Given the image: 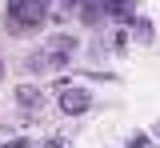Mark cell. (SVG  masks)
Instances as JSON below:
<instances>
[{
    "label": "cell",
    "mask_w": 160,
    "mask_h": 148,
    "mask_svg": "<svg viewBox=\"0 0 160 148\" xmlns=\"http://www.w3.org/2000/svg\"><path fill=\"white\" fill-rule=\"evenodd\" d=\"M92 104H96V96H92V88H84V84H64L60 96H56V108L64 116H88Z\"/></svg>",
    "instance_id": "cell-1"
},
{
    "label": "cell",
    "mask_w": 160,
    "mask_h": 148,
    "mask_svg": "<svg viewBox=\"0 0 160 148\" xmlns=\"http://www.w3.org/2000/svg\"><path fill=\"white\" fill-rule=\"evenodd\" d=\"M148 144H152V136H148V132H136L132 140H124V148H148Z\"/></svg>",
    "instance_id": "cell-4"
},
{
    "label": "cell",
    "mask_w": 160,
    "mask_h": 148,
    "mask_svg": "<svg viewBox=\"0 0 160 148\" xmlns=\"http://www.w3.org/2000/svg\"><path fill=\"white\" fill-rule=\"evenodd\" d=\"M44 148H68V140H60V136H48V140H44Z\"/></svg>",
    "instance_id": "cell-5"
},
{
    "label": "cell",
    "mask_w": 160,
    "mask_h": 148,
    "mask_svg": "<svg viewBox=\"0 0 160 148\" xmlns=\"http://www.w3.org/2000/svg\"><path fill=\"white\" fill-rule=\"evenodd\" d=\"M4 72H8V64H4V56H0V80H4Z\"/></svg>",
    "instance_id": "cell-6"
},
{
    "label": "cell",
    "mask_w": 160,
    "mask_h": 148,
    "mask_svg": "<svg viewBox=\"0 0 160 148\" xmlns=\"http://www.w3.org/2000/svg\"><path fill=\"white\" fill-rule=\"evenodd\" d=\"M16 104L36 112V108L44 104V88H40V84H16Z\"/></svg>",
    "instance_id": "cell-3"
},
{
    "label": "cell",
    "mask_w": 160,
    "mask_h": 148,
    "mask_svg": "<svg viewBox=\"0 0 160 148\" xmlns=\"http://www.w3.org/2000/svg\"><path fill=\"white\" fill-rule=\"evenodd\" d=\"M76 52H80V36H72V32L52 36V40H48V68H64V64H72Z\"/></svg>",
    "instance_id": "cell-2"
}]
</instances>
